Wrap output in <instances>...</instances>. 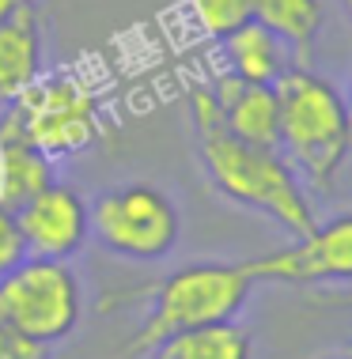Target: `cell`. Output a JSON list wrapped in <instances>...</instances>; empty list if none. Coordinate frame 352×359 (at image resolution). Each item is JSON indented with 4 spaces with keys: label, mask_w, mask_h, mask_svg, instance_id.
<instances>
[{
    "label": "cell",
    "mask_w": 352,
    "mask_h": 359,
    "mask_svg": "<svg viewBox=\"0 0 352 359\" xmlns=\"http://www.w3.org/2000/svg\"><path fill=\"white\" fill-rule=\"evenodd\" d=\"M190 106V121L197 133V159L216 193L239 208H250L258 216L273 219L280 231L292 238H303L315 227V208H311L307 186H303L299 170L280 148H266V144H247L231 137L223 129L216 95L209 83H193L185 95Z\"/></svg>",
    "instance_id": "6da1fadb"
},
{
    "label": "cell",
    "mask_w": 352,
    "mask_h": 359,
    "mask_svg": "<svg viewBox=\"0 0 352 359\" xmlns=\"http://www.w3.org/2000/svg\"><path fill=\"white\" fill-rule=\"evenodd\" d=\"M280 137L277 148L292 159L311 189L326 193L352 155L345 91L307 65H292L277 83Z\"/></svg>",
    "instance_id": "7a4b0ae2"
},
{
    "label": "cell",
    "mask_w": 352,
    "mask_h": 359,
    "mask_svg": "<svg viewBox=\"0 0 352 359\" xmlns=\"http://www.w3.org/2000/svg\"><path fill=\"white\" fill-rule=\"evenodd\" d=\"M254 276L247 265H228V261H197V265L174 269L171 276H163L152 291L148 318L133 333V341L125 352L144 355L152 352L159 341H167L174 333L216 322H235V314L250 299Z\"/></svg>",
    "instance_id": "3957f363"
},
{
    "label": "cell",
    "mask_w": 352,
    "mask_h": 359,
    "mask_svg": "<svg viewBox=\"0 0 352 359\" xmlns=\"http://www.w3.org/2000/svg\"><path fill=\"white\" fill-rule=\"evenodd\" d=\"M0 129L31 140L53 163L76 159L103 137V110L87 83L68 72H42L0 114Z\"/></svg>",
    "instance_id": "277c9868"
},
{
    "label": "cell",
    "mask_w": 352,
    "mask_h": 359,
    "mask_svg": "<svg viewBox=\"0 0 352 359\" xmlns=\"http://www.w3.org/2000/svg\"><path fill=\"white\" fill-rule=\"evenodd\" d=\"M91 235L125 261H159L178 246V205L152 182H125L91 205Z\"/></svg>",
    "instance_id": "5b68a950"
},
{
    "label": "cell",
    "mask_w": 352,
    "mask_h": 359,
    "mask_svg": "<svg viewBox=\"0 0 352 359\" xmlns=\"http://www.w3.org/2000/svg\"><path fill=\"white\" fill-rule=\"evenodd\" d=\"M0 314L42 344H57L80 325L84 291L72 265L57 257H27L0 276Z\"/></svg>",
    "instance_id": "8992f818"
},
{
    "label": "cell",
    "mask_w": 352,
    "mask_h": 359,
    "mask_svg": "<svg viewBox=\"0 0 352 359\" xmlns=\"http://www.w3.org/2000/svg\"><path fill=\"white\" fill-rule=\"evenodd\" d=\"M254 280L273 284H352V212L315 223L303 238L266 257L247 261Z\"/></svg>",
    "instance_id": "52a82bcc"
},
{
    "label": "cell",
    "mask_w": 352,
    "mask_h": 359,
    "mask_svg": "<svg viewBox=\"0 0 352 359\" xmlns=\"http://www.w3.org/2000/svg\"><path fill=\"white\" fill-rule=\"evenodd\" d=\"M15 219L31 257L68 261L91 238V205L80 197V189L61 178H53L42 193H34L27 205H19Z\"/></svg>",
    "instance_id": "ba28073f"
},
{
    "label": "cell",
    "mask_w": 352,
    "mask_h": 359,
    "mask_svg": "<svg viewBox=\"0 0 352 359\" xmlns=\"http://www.w3.org/2000/svg\"><path fill=\"white\" fill-rule=\"evenodd\" d=\"M212 95H216L223 129L231 137L247 140V144H266L277 148L280 137V102H277V87L273 83H250L242 76H235L223 69L220 76L209 80Z\"/></svg>",
    "instance_id": "9c48e42d"
},
{
    "label": "cell",
    "mask_w": 352,
    "mask_h": 359,
    "mask_svg": "<svg viewBox=\"0 0 352 359\" xmlns=\"http://www.w3.org/2000/svg\"><path fill=\"white\" fill-rule=\"evenodd\" d=\"M46 46L34 4L0 23V114L31 87L46 69Z\"/></svg>",
    "instance_id": "30bf717a"
},
{
    "label": "cell",
    "mask_w": 352,
    "mask_h": 359,
    "mask_svg": "<svg viewBox=\"0 0 352 359\" xmlns=\"http://www.w3.org/2000/svg\"><path fill=\"white\" fill-rule=\"evenodd\" d=\"M220 50H223L228 72L242 76V80H250V83H273L277 87L280 76H285L292 65H299L296 53H292L269 27H261L258 19H250L239 31H231L220 42Z\"/></svg>",
    "instance_id": "8fae6325"
},
{
    "label": "cell",
    "mask_w": 352,
    "mask_h": 359,
    "mask_svg": "<svg viewBox=\"0 0 352 359\" xmlns=\"http://www.w3.org/2000/svg\"><path fill=\"white\" fill-rule=\"evenodd\" d=\"M57 178V163L12 129H0V205L19 208Z\"/></svg>",
    "instance_id": "7c38bea8"
},
{
    "label": "cell",
    "mask_w": 352,
    "mask_h": 359,
    "mask_svg": "<svg viewBox=\"0 0 352 359\" xmlns=\"http://www.w3.org/2000/svg\"><path fill=\"white\" fill-rule=\"evenodd\" d=\"M250 355H254V341L247 329L235 322H216V325L174 333L136 359H250Z\"/></svg>",
    "instance_id": "4fadbf2b"
},
{
    "label": "cell",
    "mask_w": 352,
    "mask_h": 359,
    "mask_svg": "<svg viewBox=\"0 0 352 359\" xmlns=\"http://www.w3.org/2000/svg\"><path fill=\"white\" fill-rule=\"evenodd\" d=\"M254 19L269 27L303 65L326 27V0H254Z\"/></svg>",
    "instance_id": "5bb4252c"
},
{
    "label": "cell",
    "mask_w": 352,
    "mask_h": 359,
    "mask_svg": "<svg viewBox=\"0 0 352 359\" xmlns=\"http://www.w3.org/2000/svg\"><path fill=\"white\" fill-rule=\"evenodd\" d=\"M182 8L190 23L212 42H223L231 31L254 19V0H182Z\"/></svg>",
    "instance_id": "9a60e30c"
},
{
    "label": "cell",
    "mask_w": 352,
    "mask_h": 359,
    "mask_svg": "<svg viewBox=\"0 0 352 359\" xmlns=\"http://www.w3.org/2000/svg\"><path fill=\"white\" fill-rule=\"evenodd\" d=\"M0 359H50V344L34 341L8 314H0Z\"/></svg>",
    "instance_id": "2e32d148"
},
{
    "label": "cell",
    "mask_w": 352,
    "mask_h": 359,
    "mask_svg": "<svg viewBox=\"0 0 352 359\" xmlns=\"http://www.w3.org/2000/svg\"><path fill=\"white\" fill-rule=\"evenodd\" d=\"M27 242H23V231H19V219L12 208L0 205V276L12 273L19 261H27Z\"/></svg>",
    "instance_id": "e0dca14e"
},
{
    "label": "cell",
    "mask_w": 352,
    "mask_h": 359,
    "mask_svg": "<svg viewBox=\"0 0 352 359\" xmlns=\"http://www.w3.org/2000/svg\"><path fill=\"white\" fill-rule=\"evenodd\" d=\"M322 303H330V306H348V310H352V284H345L341 291H326V295H322Z\"/></svg>",
    "instance_id": "ac0fdd59"
},
{
    "label": "cell",
    "mask_w": 352,
    "mask_h": 359,
    "mask_svg": "<svg viewBox=\"0 0 352 359\" xmlns=\"http://www.w3.org/2000/svg\"><path fill=\"white\" fill-rule=\"evenodd\" d=\"M23 8H31V0H0V23H8L15 12H23Z\"/></svg>",
    "instance_id": "d6986e66"
},
{
    "label": "cell",
    "mask_w": 352,
    "mask_h": 359,
    "mask_svg": "<svg viewBox=\"0 0 352 359\" xmlns=\"http://www.w3.org/2000/svg\"><path fill=\"white\" fill-rule=\"evenodd\" d=\"M345 110H348V129H352V87L345 91Z\"/></svg>",
    "instance_id": "ffe728a7"
},
{
    "label": "cell",
    "mask_w": 352,
    "mask_h": 359,
    "mask_svg": "<svg viewBox=\"0 0 352 359\" xmlns=\"http://www.w3.org/2000/svg\"><path fill=\"white\" fill-rule=\"evenodd\" d=\"M337 4L345 8V12H348V19H352V0H337Z\"/></svg>",
    "instance_id": "44dd1931"
},
{
    "label": "cell",
    "mask_w": 352,
    "mask_h": 359,
    "mask_svg": "<svg viewBox=\"0 0 352 359\" xmlns=\"http://www.w3.org/2000/svg\"><path fill=\"white\" fill-rule=\"evenodd\" d=\"M322 359H352V355H322Z\"/></svg>",
    "instance_id": "7402d4cb"
},
{
    "label": "cell",
    "mask_w": 352,
    "mask_h": 359,
    "mask_svg": "<svg viewBox=\"0 0 352 359\" xmlns=\"http://www.w3.org/2000/svg\"><path fill=\"white\" fill-rule=\"evenodd\" d=\"M345 355H352V344H348V352H345Z\"/></svg>",
    "instance_id": "603a6c76"
}]
</instances>
